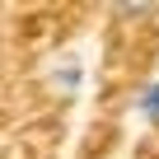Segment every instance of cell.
<instances>
[{"label": "cell", "instance_id": "cell-2", "mask_svg": "<svg viewBox=\"0 0 159 159\" xmlns=\"http://www.w3.org/2000/svg\"><path fill=\"white\" fill-rule=\"evenodd\" d=\"M136 117H140L145 126H159V80L140 84V94H136Z\"/></svg>", "mask_w": 159, "mask_h": 159}, {"label": "cell", "instance_id": "cell-1", "mask_svg": "<svg viewBox=\"0 0 159 159\" xmlns=\"http://www.w3.org/2000/svg\"><path fill=\"white\" fill-rule=\"evenodd\" d=\"M47 84L56 89V98H75L80 89H84V66H80V56H61L47 66Z\"/></svg>", "mask_w": 159, "mask_h": 159}]
</instances>
